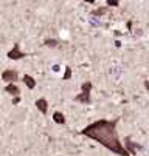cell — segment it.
Returning a JSON list of instances; mask_svg holds the SVG:
<instances>
[{"label":"cell","instance_id":"obj_1","mask_svg":"<svg viewBox=\"0 0 149 156\" xmlns=\"http://www.w3.org/2000/svg\"><path fill=\"white\" fill-rule=\"evenodd\" d=\"M117 124H118V118H115L114 121L99 119V121L87 125L84 130H81V135L99 142L102 147L114 151L118 156H132L120 142L118 131H117Z\"/></svg>","mask_w":149,"mask_h":156},{"label":"cell","instance_id":"obj_2","mask_svg":"<svg viewBox=\"0 0 149 156\" xmlns=\"http://www.w3.org/2000/svg\"><path fill=\"white\" fill-rule=\"evenodd\" d=\"M90 90H92V82H84L82 87H81V94H78L75 98L76 102H81V104H90L92 99H90Z\"/></svg>","mask_w":149,"mask_h":156},{"label":"cell","instance_id":"obj_3","mask_svg":"<svg viewBox=\"0 0 149 156\" xmlns=\"http://www.w3.org/2000/svg\"><path fill=\"white\" fill-rule=\"evenodd\" d=\"M25 56H27L25 53H22V51L19 50V43H14L13 50H9V51H8V57H9V59H13V60L22 59V57H25Z\"/></svg>","mask_w":149,"mask_h":156},{"label":"cell","instance_id":"obj_4","mask_svg":"<svg viewBox=\"0 0 149 156\" xmlns=\"http://www.w3.org/2000/svg\"><path fill=\"white\" fill-rule=\"evenodd\" d=\"M2 79H3L5 82L13 83L14 80H17V71H16V70H6V71L2 73Z\"/></svg>","mask_w":149,"mask_h":156},{"label":"cell","instance_id":"obj_5","mask_svg":"<svg viewBox=\"0 0 149 156\" xmlns=\"http://www.w3.org/2000/svg\"><path fill=\"white\" fill-rule=\"evenodd\" d=\"M36 107H37V110L40 111L42 115H47V110H48V102H47L44 98H40V99H37V101H36Z\"/></svg>","mask_w":149,"mask_h":156},{"label":"cell","instance_id":"obj_6","mask_svg":"<svg viewBox=\"0 0 149 156\" xmlns=\"http://www.w3.org/2000/svg\"><path fill=\"white\" fill-rule=\"evenodd\" d=\"M126 145H127V151H129L131 154H135V150H138V148H143L141 145H137V144H134L132 141H131V138H126Z\"/></svg>","mask_w":149,"mask_h":156},{"label":"cell","instance_id":"obj_7","mask_svg":"<svg viewBox=\"0 0 149 156\" xmlns=\"http://www.w3.org/2000/svg\"><path fill=\"white\" fill-rule=\"evenodd\" d=\"M5 91H6V93H9V94H13L14 98H17V96H19V93H20L19 87H17V85H14V83H8V85H6V88H5Z\"/></svg>","mask_w":149,"mask_h":156},{"label":"cell","instance_id":"obj_8","mask_svg":"<svg viewBox=\"0 0 149 156\" xmlns=\"http://www.w3.org/2000/svg\"><path fill=\"white\" fill-rule=\"evenodd\" d=\"M53 121H54L56 124H61V125L65 124V118H64V115L61 113V111H54V115H53Z\"/></svg>","mask_w":149,"mask_h":156},{"label":"cell","instance_id":"obj_9","mask_svg":"<svg viewBox=\"0 0 149 156\" xmlns=\"http://www.w3.org/2000/svg\"><path fill=\"white\" fill-rule=\"evenodd\" d=\"M24 82L27 83V87L30 88V90H31V88H34V87H36V80H34V79H33V77H31L30 74H25V76H24Z\"/></svg>","mask_w":149,"mask_h":156},{"label":"cell","instance_id":"obj_10","mask_svg":"<svg viewBox=\"0 0 149 156\" xmlns=\"http://www.w3.org/2000/svg\"><path fill=\"white\" fill-rule=\"evenodd\" d=\"M45 45H47V47H56V45H58V42L50 39V40H45Z\"/></svg>","mask_w":149,"mask_h":156},{"label":"cell","instance_id":"obj_11","mask_svg":"<svg viewBox=\"0 0 149 156\" xmlns=\"http://www.w3.org/2000/svg\"><path fill=\"white\" fill-rule=\"evenodd\" d=\"M70 76H72V70L67 66V70H65V74H64V80H67V79H70Z\"/></svg>","mask_w":149,"mask_h":156},{"label":"cell","instance_id":"obj_12","mask_svg":"<svg viewBox=\"0 0 149 156\" xmlns=\"http://www.w3.org/2000/svg\"><path fill=\"white\" fill-rule=\"evenodd\" d=\"M104 11H106V8H101V9H98V11H95L93 14H95V16H101V14H102Z\"/></svg>","mask_w":149,"mask_h":156},{"label":"cell","instance_id":"obj_13","mask_svg":"<svg viewBox=\"0 0 149 156\" xmlns=\"http://www.w3.org/2000/svg\"><path fill=\"white\" fill-rule=\"evenodd\" d=\"M19 102H20V96H17V98H14V99H13V104H14V105H17Z\"/></svg>","mask_w":149,"mask_h":156},{"label":"cell","instance_id":"obj_14","mask_svg":"<svg viewBox=\"0 0 149 156\" xmlns=\"http://www.w3.org/2000/svg\"><path fill=\"white\" fill-rule=\"evenodd\" d=\"M107 5H118V2H112V0H109Z\"/></svg>","mask_w":149,"mask_h":156},{"label":"cell","instance_id":"obj_15","mask_svg":"<svg viewBox=\"0 0 149 156\" xmlns=\"http://www.w3.org/2000/svg\"><path fill=\"white\" fill-rule=\"evenodd\" d=\"M144 87H146V88H147V90H149V82H147V80L144 82Z\"/></svg>","mask_w":149,"mask_h":156}]
</instances>
